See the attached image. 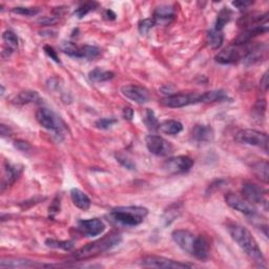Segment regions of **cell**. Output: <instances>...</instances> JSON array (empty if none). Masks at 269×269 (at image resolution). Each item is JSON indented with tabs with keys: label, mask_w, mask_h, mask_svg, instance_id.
I'll return each instance as SVG.
<instances>
[{
	"label": "cell",
	"mask_w": 269,
	"mask_h": 269,
	"mask_svg": "<svg viewBox=\"0 0 269 269\" xmlns=\"http://www.w3.org/2000/svg\"><path fill=\"white\" fill-rule=\"evenodd\" d=\"M71 199L74 205L79 209H81V211H87L91 207V199L80 189L73 188L71 191Z\"/></svg>",
	"instance_id": "23"
},
{
	"label": "cell",
	"mask_w": 269,
	"mask_h": 269,
	"mask_svg": "<svg viewBox=\"0 0 269 269\" xmlns=\"http://www.w3.org/2000/svg\"><path fill=\"white\" fill-rule=\"evenodd\" d=\"M45 245L51 248H60L63 251H71L74 247V243L72 241H56L53 239H48L45 241Z\"/></svg>",
	"instance_id": "35"
},
{
	"label": "cell",
	"mask_w": 269,
	"mask_h": 269,
	"mask_svg": "<svg viewBox=\"0 0 269 269\" xmlns=\"http://www.w3.org/2000/svg\"><path fill=\"white\" fill-rule=\"evenodd\" d=\"M211 252V244H209L208 239L205 236H198L195 242L193 257L199 259V260H206Z\"/></svg>",
	"instance_id": "20"
},
{
	"label": "cell",
	"mask_w": 269,
	"mask_h": 269,
	"mask_svg": "<svg viewBox=\"0 0 269 269\" xmlns=\"http://www.w3.org/2000/svg\"><path fill=\"white\" fill-rule=\"evenodd\" d=\"M142 265L145 267H152V268H191L194 267V264L182 263L179 261L172 260V259H167L164 257L159 256H147L142 259Z\"/></svg>",
	"instance_id": "10"
},
{
	"label": "cell",
	"mask_w": 269,
	"mask_h": 269,
	"mask_svg": "<svg viewBox=\"0 0 269 269\" xmlns=\"http://www.w3.org/2000/svg\"><path fill=\"white\" fill-rule=\"evenodd\" d=\"M252 169L255 176L259 179V180H261L264 183H268L269 165L267 161H258L254 163L252 166Z\"/></svg>",
	"instance_id": "26"
},
{
	"label": "cell",
	"mask_w": 269,
	"mask_h": 269,
	"mask_svg": "<svg viewBox=\"0 0 269 269\" xmlns=\"http://www.w3.org/2000/svg\"><path fill=\"white\" fill-rule=\"evenodd\" d=\"M44 52L45 54L51 58L53 59V60L57 63H60V60H59V58H58V55H57V52L55 51V49L52 47V46H49V45H45L44 46Z\"/></svg>",
	"instance_id": "40"
},
{
	"label": "cell",
	"mask_w": 269,
	"mask_h": 269,
	"mask_svg": "<svg viewBox=\"0 0 269 269\" xmlns=\"http://www.w3.org/2000/svg\"><path fill=\"white\" fill-rule=\"evenodd\" d=\"M78 231L85 237H96L103 234L105 231V224L102 220L98 218L89 219V220H80L78 221L77 225Z\"/></svg>",
	"instance_id": "16"
},
{
	"label": "cell",
	"mask_w": 269,
	"mask_h": 269,
	"mask_svg": "<svg viewBox=\"0 0 269 269\" xmlns=\"http://www.w3.org/2000/svg\"><path fill=\"white\" fill-rule=\"evenodd\" d=\"M123 118L125 119V120L131 121L132 119L134 118V111H133V108H131V107H125L123 109Z\"/></svg>",
	"instance_id": "42"
},
{
	"label": "cell",
	"mask_w": 269,
	"mask_h": 269,
	"mask_svg": "<svg viewBox=\"0 0 269 269\" xmlns=\"http://www.w3.org/2000/svg\"><path fill=\"white\" fill-rule=\"evenodd\" d=\"M61 51L74 58L87 59V60H94L101 55V49L94 45H81L79 46L73 42L64 41L61 44Z\"/></svg>",
	"instance_id": "5"
},
{
	"label": "cell",
	"mask_w": 269,
	"mask_h": 269,
	"mask_svg": "<svg viewBox=\"0 0 269 269\" xmlns=\"http://www.w3.org/2000/svg\"><path fill=\"white\" fill-rule=\"evenodd\" d=\"M159 131L165 135L175 136L180 134L183 131V125L177 120H165L159 124Z\"/></svg>",
	"instance_id": "24"
},
{
	"label": "cell",
	"mask_w": 269,
	"mask_h": 269,
	"mask_svg": "<svg viewBox=\"0 0 269 269\" xmlns=\"http://www.w3.org/2000/svg\"><path fill=\"white\" fill-rule=\"evenodd\" d=\"M224 41V35L222 31H218L215 27L211 28L206 34V42L213 49H219Z\"/></svg>",
	"instance_id": "25"
},
{
	"label": "cell",
	"mask_w": 269,
	"mask_h": 269,
	"mask_svg": "<svg viewBox=\"0 0 269 269\" xmlns=\"http://www.w3.org/2000/svg\"><path fill=\"white\" fill-rule=\"evenodd\" d=\"M227 231L233 240L252 260L261 267H266L265 258L256 239L247 228L240 224L231 223L227 225Z\"/></svg>",
	"instance_id": "1"
},
{
	"label": "cell",
	"mask_w": 269,
	"mask_h": 269,
	"mask_svg": "<svg viewBox=\"0 0 269 269\" xmlns=\"http://www.w3.org/2000/svg\"><path fill=\"white\" fill-rule=\"evenodd\" d=\"M267 55V45L266 44H258L252 46L247 55L243 59V64L246 66L254 65L258 62L262 61Z\"/></svg>",
	"instance_id": "18"
},
{
	"label": "cell",
	"mask_w": 269,
	"mask_h": 269,
	"mask_svg": "<svg viewBox=\"0 0 269 269\" xmlns=\"http://www.w3.org/2000/svg\"><path fill=\"white\" fill-rule=\"evenodd\" d=\"M104 17H106V19H108V20H114L116 18V14L112 11V9H106L104 13Z\"/></svg>",
	"instance_id": "46"
},
{
	"label": "cell",
	"mask_w": 269,
	"mask_h": 269,
	"mask_svg": "<svg viewBox=\"0 0 269 269\" xmlns=\"http://www.w3.org/2000/svg\"><path fill=\"white\" fill-rule=\"evenodd\" d=\"M15 147L18 149V151H20V152H28L29 149H31V145H29L27 142L25 141H22V140H18L14 143Z\"/></svg>",
	"instance_id": "41"
},
{
	"label": "cell",
	"mask_w": 269,
	"mask_h": 269,
	"mask_svg": "<svg viewBox=\"0 0 269 269\" xmlns=\"http://www.w3.org/2000/svg\"><path fill=\"white\" fill-rule=\"evenodd\" d=\"M181 204L180 203H176L169 207L167 211L164 213L163 216V220L165 221V224H171L173 221H175L176 219L180 216L181 214Z\"/></svg>",
	"instance_id": "32"
},
{
	"label": "cell",
	"mask_w": 269,
	"mask_h": 269,
	"mask_svg": "<svg viewBox=\"0 0 269 269\" xmlns=\"http://www.w3.org/2000/svg\"><path fill=\"white\" fill-rule=\"evenodd\" d=\"M242 195L243 198L252 203L253 205L255 204H261L264 205L265 209L267 211V198H266V192L262 187L259 185L252 183V182H246L242 186Z\"/></svg>",
	"instance_id": "11"
},
{
	"label": "cell",
	"mask_w": 269,
	"mask_h": 269,
	"mask_svg": "<svg viewBox=\"0 0 269 269\" xmlns=\"http://www.w3.org/2000/svg\"><path fill=\"white\" fill-rule=\"evenodd\" d=\"M47 265L38 264L35 261L26 260V259H14L6 258L1 259L0 261V267L1 268H31V267H43Z\"/></svg>",
	"instance_id": "21"
},
{
	"label": "cell",
	"mask_w": 269,
	"mask_h": 269,
	"mask_svg": "<svg viewBox=\"0 0 269 269\" xmlns=\"http://www.w3.org/2000/svg\"><path fill=\"white\" fill-rule=\"evenodd\" d=\"M254 2L253 1H234L233 5L238 7L239 9H244L247 8L249 5H252Z\"/></svg>",
	"instance_id": "43"
},
{
	"label": "cell",
	"mask_w": 269,
	"mask_h": 269,
	"mask_svg": "<svg viewBox=\"0 0 269 269\" xmlns=\"http://www.w3.org/2000/svg\"><path fill=\"white\" fill-rule=\"evenodd\" d=\"M214 136H215L214 129L211 126L204 124H198L192 129L191 139L193 142L202 144L213 141Z\"/></svg>",
	"instance_id": "17"
},
{
	"label": "cell",
	"mask_w": 269,
	"mask_h": 269,
	"mask_svg": "<svg viewBox=\"0 0 269 269\" xmlns=\"http://www.w3.org/2000/svg\"><path fill=\"white\" fill-rule=\"evenodd\" d=\"M225 202L228 206L234 208L235 211L242 213L246 216L254 217L257 215L256 207L252 203H249L246 199H244L243 197L239 196L237 194L228 193L227 195H225Z\"/></svg>",
	"instance_id": "13"
},
{
	"label": "cell",
	"mask_w": 269,
	"mask_h": 269,
	"mask_svg": "<svg viewBox=\"0 0 269 269\" xmlns=\"http://www.w3.org/2000/svg\"><path fill=\"white\" fill-rule=\"evenodd\" d=\"M2 40L9 54H12L14 51H16L18 47V37L14 32L5 31L2 34Z\"/></svg>",
	"instance_id": "31"
},
{
	"label": "cell",
	"mask_w": 269,
	"mask_h": 269,
	"mask_svg": "<svg viewBox=\"0 0 269 269\" xmlns=\"http://www.w3.org/2000/svg\"><path fill=\"white\" fill-rule=\"evenodd\" d=\"M146 147L155 156L164 157L173 153V145L161 136L148 135L145 139Z\"/></svg>",
	"instance_id": "12"
},
{
	"label": "cell",
	"mask_w": 269,
	"mask_h": 269,
	"mask_svg": "<svg viewBox=\"0 0 269 269\" xmlns=\"http://www.w3.org/2000/svg\"><path fill=\"white\" fill-rule=\"evenodd\" d=\"M57 20L58 19L55 17H44V18H41L40 20H39V22L42 23V24H45V25H52V24L56 23Z\"/></svg>",
	"instance_id": "44"
},
{
	"label": "cell",
	"mask_w": 269,
	"mask_h": 269,
	"mask_svg": "<svg viewBox=\"0 0 269 269\" xmlns=\"http://www.w3.org/2000/svg\"><path fill=\"white\" fill-rule=\"evenodd\" d=\"M39 99V94L35 91H24L20 92L13 99V102L18 105L28 104L37 101Z\"/></svg>",
	"instance_id": "28"
},
{
	"label": "cell",
	"mask_w": 269,
	"mask_h": 269,
	"mask_svg": "<svg viewBox=\"0 0 269 269\" xmlns=\"http://www.w3.org/2000/svg\"><path fill=\"white\" fill-rule=\"evenodd\" d=\"M232 16H233V13H232L231 9L227 8V7H223V8L221 9V11H220V13L218 14L215 28L218 29V31H222V32H223L224 26H225L229 21H231Z\"/></svg>",
	"instance_id": "30"
},
{
	"label": "cell",
	"mask_w": 269,
	"mask_h": 269,
	"mask_svg": "<svg viewBox=\"0 0 269 269\" xmlns=\"http://www.w3.org/2000/svg\"><path fill=\"white\" fill-rule=\"evenodd\" d=\"M98 7V3L95 1H91V2H85L82 5L79 6L76 11L74 12V15L77 16L78 18H83L84 16H86L88 13H91Z\"/></svg>",
	"instance_id": "33"
},
{
	"label": "cell",
	"mask_w": 269,
	"mask_h": 269,
	"mask_svg": "<svg viewBox=\"0 0 269 269\" xmlns=\"http://www.w3.org/2000/svg\"><path fill=\"white\" fill-rule=\"evenodd\" d=\"M36 119L38 123L47 131L55 132L56 134H61L63 129V122L53 111L46 107L39 108L36 113Z\"/></svg>",
	"instance_id": "7"
},
{
	"label": "cell",
	"mask_w": 269,
	"mask_h": 269,
	"mask_svg": "<svg viewBox=\"0 0 269 269\" xmlns=\"http://www.w3.org/2000/svg\"><path fill=\"white\" fill-rule=\"evenodd\" d=\"M235 140L241 144L260 147L265 153L268 152V135L257 129H241L236 134Z\"/></svg>",
	"instance_id": "4"
},
{
	"label": "cell",
	"mask_w": 269,
	"mask_h": 269,
	"mask_svg": "<svg viewBox=\"0 0 269 269\" xmlns=\"http://www.w3.org/2000/svg\"><path fill=\"white\" fill-rule=\"evenodd\" d=\"M194 160L187 156H177L168 158L163 163V169L171 175L184 174L191 171L194 166Z\"/></svg>",
	"instance_id": "9"
},
{
	"label": "cell",
	"mask_w": 269,
	"mask_h": 269,
	"mask_svg": "<svg viewBox=\"0 0 269 269\" xmlns=\"http://www.w3.org/2000/svg\"><path fill=\"white\" fill-rule=\"evenodd\" d=\"M156 25V22L153 18H147V19H143L140 22H139V32H140L142 35L147 34L151 29Z\"/></svg>",
	"instance_id": "39"
},
{
	"label": "cell",
	"mask_w": 269,
	"mask_h": 269,
	"mask_svg": "<svg viewBox=\"0 0 269 269\" xmlns=\"http://www.w3.org/2000/svg\"><path fill=\"white\" fill-rule=\"evenodd\" d=\"M12 12L18 15H22V16H35L37 15L40 9L38 7H25V6H17L12 8Z\"/></svg>",
	"instance_id": "37"
},
{
	"label": "cell",
	"mask_w": 269,
	"mask_h": 269,
	"mask_svg": "<svg viewBox=\"0 0 269 269\" xmlns=\"http://www.w3.org/2000/svg\"><path fill=\"white\" fill-rule=\"evenodd\" d=\"M115 157L117 159V161L126 169H129V171H135L136 169V164L133 162L132 159H129L126 155L119 153V154H116Z\"/></svg>",
	"instance_id": "36"
},
{
	"label": "cell",
	"mask_w": 269,
	"mask_h": 269,
	"mask_svg": "<svg viewBox=\"0 0 269 269\" xmlns=\"http://www.w3.org/2000/svg\"><path fill=\"white\" fill-rule=\"evenodd\" d=\"M114 73L109 72V71H105V69H102L100 67H97L93 71L89 72L88 74V78L89 80L92 82H104V81H108L111 80V79L114 78Z\"/></svg>",
	"instance_id": "27"
},
{
	"label": "cell",
	"mask_w": 269,
	"mask_h": 269,
	"mask_svg": "<svg viewBox=\"0 0 269 269\" xmlns=\"http://www.w3.org/2000/svg\"><path fill=\"white\" fill-rule=\"evenodd\" d=\"M144 123H145V125L147 126V128L149 129V131H157V129L159 128V124H160V123L158 122L157 118L155 116V113H154V111H152L151 108L146 109Z\"/></svg>",
	"instance_id": "34"
},
{
	"label": "cell",
	"mask_w": 269,
	"mask_h": 269,
	"mask_svg": "<svg viewBox=\"0 0 269 269\" xmlns=\"http://www.w3.org/2000/svg\"><path fill=\"white\" fill-rule=\"evenodd\" d=\"M175 18V8L172 5L163 4L158 6L154 13V20L156 25H167Z\"/></svg>",
	"instance_id": "19"
},
{
	"label": "cell",
	"mask_w": 269,
	"mask_h": 269,
	"mask_svg": "<svg viewBox=\"0 0 269 269\" xmlns=\"http://www.w3.org/2000/svg\"><path fill=\"white\" fill-rule=\"evenodd\" d=\"M252 46H248L247 44L243 45H231L223 51L219 52L216 56V61L220 64H234L239 61H242L244 57L247 55Z\"/></svg>",
	"instance_id": "6"
},
{
	"label": "cell",
	"mask_w": 269,
	"mask_h": 269,
	"mask_svg": "<svg viewBox=\"0 0 269 269\" xmlns=\"http://www.w3.org/2000/svg\"><path fill=\"white\" fill-rule=\"evenodd\" d=\"M121 242L122 236L120 234L111 233L102 239H99V240L88 243L87 245L78 249L77 252L74 253L73 257L76 260H86V259L94 258L107 251H111V249L118 246Z\"/></svg>",
	"instance_id": "3"
},
{
	"label": "cell",
	"mask_w": 269,
	"mask_h": 269,
	"mask_svg": "<svg viewBox=\"0 0 269 269\" xmlns=\"http://www.w3.org/2000/svg\"><path fill=\"white\" fill-rule=\"evenodd\" d=\"M117 119L115 118H101L98 119L95 122V126L99 129H109L117 123Z\"/></svg>",
	"instance_id": "38"
},
{
	"label": "cell",
	"mask_w": 269,
	"mask_h": 269,
	"mask_svg": "<svg viewBox=\"0 0 269 269\" xmlns=\"http://www.w3.org/2000/svg\"><path fill=\"white\" fill-rule=\"evenodd\" d=\"M121 93L125 98L134 101L137 104H144L148 102L149 99H151L149 92L145 87L140 85H124L121 87Z\"/></svg>",
	"instance_id": "15"
},
{
	"label": "cell",
	"mask_w": 269,
	"mask_h": 269,
	"mask_svg": "<svg viewBox=\"0 0 269 269\" xmlns=\"http://www.w3.org/2000/svg\"><path fill=\"white\" fill-rule=\"evenodd\" d=\"M172 238L174 242L180 247L183 252L193 256L197 236H195L191 232L185 231V229H177V231L173 232Z\"/></svg>",
	"instance_id": "14"
},
{
	"label": "cell",
	"mask_w": 269,
	"mask_h": 269,
	"mask_svg": "<svg viewBox=\"0 0 269 269\" xmlns=\"http://www.w3.org/2000/svg\"><path fill=\"white\" fill-rule=\"evenodd\" d=\"M147 215L148 209L142 206H119L109 212L108 220L121 226L135 227L140 225Z\"/></svg>",
	"instance_id": "2"
},
{
	"label": "cell",
	"mask_w": 269,
	"mask_h": 269,
	"mask_svg": "<svg viewBox=\"0 0 269 269\" xmlns=\"http://www.w3.org/2000/svg\"><path fill=\"white\" fill-rule=\"evenodd\" d=\"M160 102L165 107L181 108L188 105L202 103V94H174L166 96Z\"/></svg>",
	"instance_id": "8"
},
{
	"label": "cell",
	"mask_w": 269,
	"mask_h": 269,
	"mask_svg": "<svg viewBox=\"0 0 269 269\" xmlns=\"http://www.w3.org/2000/svg\"><path fill=\"white\" fill-rule=\"evenodd\" d=\"M228 99L227 94L219 89V91H209L202 94V103H213V102H222Z\"/></svg>",
	"instance_id": "29"
},
{
	"label": "cell",
	"mask_w": 269,
	"mask_h": 269,
	"mask_svg": "<svg viewBox=\"0 0 269 269\" xmlns=\"http://www.w3.org/2000/svg\"><path fill=\"white\" fill-rule=\"evenodd\" d=\"M260 84H261V87L264 89V91H267V88H268V72H266L263 75Z\"/></svg>",
	"instance_id": "45"
},
{
	"label": "cell",
	"mask_w": 269,
	"mask_h": 269,
	"mask_svg": "<svg viewBox=\"0 0 269 269\" xmlns=\"http://www.w3.org/2000/svg\"><path fill=\"white\" fill-rule=\"evenodd\" d=\"M21 173V168H19L17 165H13L8 162H5L4 166V175L1 182V192H3L6 187L13 184L16 179L19 177Z\"/></svg>",
	"instance_id": "22"
}]
</instances>
